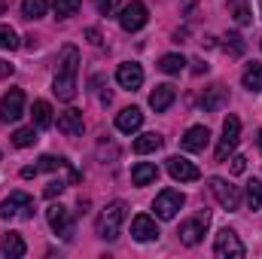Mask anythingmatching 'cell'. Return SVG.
Instances as JSON below:
<instances>
[{
  "mask_svg": "<svg viewBox=\"0 0 262 259\" xmlns=\"http://www.w3.org/2000/svg\"><path fill=\"white\" fill-rule=\"evenodd\" d=\"M146 6L140 3V0H131L128 6L122 9V15H119V25H122V31H128V34H134V31H140L143 25H146Z\"/></svg>",
  "mask_w": 262,
  "mask_h": 259,
  "instance_id": "11",
  "label": "cell"
},
{
  "mask_svg": "<svg viewBox=\"0 0 262 259\" xmlns=\"http://www.w3.org/2000/svg\"><path fill=\"white\" fill-rule=\"evenodd\" d=\"M207 186H210L213 198L220 201V207H226V210H238V204H241V189H238V186H232V183L223 180V177H210Z\"/></svg>",
  "mask_w": 262,
  "mask_h": 259,
  "instance_id": "5",
  "label": "cell"
},
{
  "mask_svg": "<svg viewBox=\"0 0 262 259\" xmlns=\"http://www.w3.org/2000/svg\"><path fill=\"white\" fill-rule=\"evenodd\" d=\"M140 125H143V113H140L137 107H125V110L116 116V128L122 131V134H134Z\"/></svg>",
  "mask_w": 262,
  "mask_h": 259,
  "instance_id": "19",
  "label": "cell"
},
{
  "mask_svg": "<svg viewBox=\"0 0 262 259\" xmlns=\"http://www.w3.org/2000/svg\"><path fill=\"white\" fill-rule=\"evenodd\" d=\"M183 67H186V58H183V55H177V52H171V55H162V58H159V70H162V73H171V76H174V73H180Z\"/></svg>",
  "mask_w": 262,
  "mask_h": 259,
  "instance_id": "25",
  "label": "cell"
},
{
  "mask_svg": "<svg viewBox=\"0 0 262 259\" xmlns=\"http://www.w3.org/2000/svg\"><path fill=\"white\" fill-rule=\"evenodd\" d=\"M85 37H89V43H95V46L101 43V31H98V28H89V31H85Z\"/></svg>",
  "mask_w": 262,
  "mask_h": 259,
  "instance_id": "37",
  "label": "cell"
},
{
  "mask_svg": "<svg viewBox=\"0 0 262 259\" xmlns=\"http://www.w3.org/2000/svg\"><path fill=\"white\" fill-rule=\"evenodd\" d=\"M3 12H6V0H0V15H3Z\"/></svg>",
  "mask_w": 262,
  "mask_h": 259,
  "instance_id": "42",
  "label": "cell"
},
{
  "mask_svg": "<svg viewBox=\"0 0 262 259\" xmlns=\"http://www.w3.org/2000/svg\"><path fill=\"white\" fill-rule=\"evenodd\" d=\"M207 223H210V213H207V210H201L195 220L180 223V241H183L186 247H195L198 241H201V235H204V229H207Z\"/></svg>",
  "mask_w": 262,
  "mask_h": 259,
  "instance_id": "9",
  "label": "cell"
},
{
  "mask_svg": "<svg viewBox=\"0 0 262 259\" xmlns=\"http://www.w3.org/2000/svg\"><path fill=\"white\" fill-rule=\"evenodd\" d=\"M64 192V183L61 180H52L49 186H46V198H55V195H61Z\"/></svg>",
  "mask_w": 262,
  "mask_h": 259,
  "instance_id": "35",
  "label": "cell"
},
{
  "mask_svg": "<svg viewBox=\"0 0 262 259\" xmlns=\"http://www.w3.org/2000/svg\"><path fill=\"white\" fill-rule=\"evenodd\" d=\"M116 82H119L122 89H128V92H137V89L143 85V67L134 64V61L119 64V70H116Z\"/></svg>",
  "mask_w": 262,
  "mask_h": 259,
  "instance_id": "14",
  "label": "cell"
},
{
  "mask_svg": "<svg viewBox=\"0 0 262 259\" xmlns=\"http://www.w3.org/2000/svg\"><path fill=\"white\" fill-rule=\"evenodd\" d=\"M174 98H177V89L168 85V82H162V85H156V89L149 92V107H152L156 113H165V110L174 104Z\"/></svg>",
  "mask_w": 262,
  "mask_h": 259,
  "instance_id": "16",
  "label": "cell"
},
{
  "mask_svg": "<svg viewBox=\"0 0 262 259\" xmlns=\"http://www.w3.org/2000/svg\"><path fill=\"white\" fill-rule=\"evenodd\" d=\"M0 250H3V256H9V259H21L25 256V238L18 235V232H6L3 235V244H0Z\"/></svg>",
  "mask_w": 262,
  "mask_h": 259,
  "instance_id": "20",
  "label": "cell"
},
{
  "mask_svg": "<svg viewBox=\"0 0 262 259\" xmlns=\"http://www.w3.org/2000/svg\"><path fill=\"white\" fill-rule=\"evenodd\" d=\"M52 3H55V15L58 18H70V15H76L82 0H52Z\"/></svg>",
  "mask_w": 262,
  "mask_h": 259,
  "instance_id": "29",
  "label": "cell"
},
{
  "mask_svg": "<svg viewBox=\"0 0 262 259\" xmlns=\"http://www.w3.org/2000/svg\"><path fill=\"white\" fill-rule=\"evenodd\" d=\"M247 207L259 210L262 207V180H250L247 183Z\"/></svg>",
  "mask_w": 262,
  "mask_h": 259,
  "instance_id": "28",
  "label": "cell"
},
{
  "mask_svg": "<svg viewBox=\"0 0 262 259\" xmlns=\"http://www.w3.org/2000/svg\"><path fill=\"white\" fill-rule=\"evenodd\" d=\"M31 116H34V125L37 128H49L52 125V107H49V101H34Z\"/></svg>",
  "mask_w": 262,
  "mask_h": 259,
  "instance_id": "24",
  "label": "cell"
},
{
  "mask_svg": "<svg viewBox=\"0 0 262 259\" xmlns=\"http://www.w3.org/2000/svg\"><path fill=\"white\" fill-rule=\"evenodd\" d=\"M192 73H207V64H201V61H195V67H192Z\"/></svg>",
  "mask_w": 262,
  "mask_h": 259,
  "instance_id": "40",
  "label": "cell"
},
{
  "mask_svg": "<svg viewBox=\"0 0 262 259\" xmlns=\"http://www.w3.org/2000/svg\"><path fill=\"white\" fill-rule=\"evenodd\" d=\"M241 82H244V89L247 92H262V64H247L244 67V76H241Z\"/></svg>",
  "mask_w": 262,
  "mask_h": 259,
  "instance_id": "23",
  "label": "cell"
},
{
  "mask_svg": "<svg viewBox=\"0 0 262 259\" xmlns=\"http://www.w3.org/2000/svg\"><path fill=\"white\" fill-rule=\"evenodd\" d=\"M232 12H235V21L238 25H250V9L244 0H232Z\"/></svg>",
  "mask_w": 262,
  "mask_h": 259,
  "instance_id": "31",
  "label": "cell"
},
{
  "mask_svg": "<svg viewBox=\"0 0 262 259\" xmlns=\"http://www.w3.org/2000/svg\"><path fill=\"white\" fill-rule=\"evenodd\" d=\"M162 143H165V140H162V134H156V131H146V134H140V137L134 140V153L146 156V153H156Z\"/></svg>",
  "mask_w": 262,
  "mask_h": 259,
  "instance_id": "22",
  "label": "cell"
},
{
  "mask_svg": "<svg viewBox=\"0 0 262 259\" xmlns=\"http://www.w3.org/2000/svg\"><path fill=\"white\" fill-rule=\"evenodd\" d=\"M58 168H67V159H55V156H43L37 171H58Z\"/></svg>",
  "mask_w": 262,
  "mask_h": 259,
  "instance_id": "32",
  "label": "cell"
},
{
  "mask_svg": "<svg viewBox=\"0 0 262 259\" xmlns=\"http://www.w3.org/2000/svg\"><path fill=\"white\" fill-rule=\"evenodd\" d=\"M46 220H49V226H52V232H55V235H61L64 241L73 238V220H70V210H67V207L52 204V207L46 210Z\"/></svg>",
  "mask_w": 262,
  "mask_h": 259,
  "instance_id": "10",
  "label": "cell"
},
{
  "mask_svg": "<svg viewBox=\"0 0 262 259\" xmlns=\"http://www.w3.org/2000/svg\"><path fill=\"white\" fill-rule=\"evenodd\" d=\"M125 217H128V204H125V201H110V204L101 210V217H98V235H101L104 241H116V238H119V229H122V223H125Z\"/></svg>",
  "mask_w": 262,
  "mask_h": 259,
  "instance_id": "2",
  "label": "cell"
},
{
  "mask_svg": "<svg viewBox=\"0 0 262 259\" xmlns=\"http://www.w3.org/2000/svg\"><path fill=\"white\" fill-rule=\"evenodd\" d=\"M34 174H37V165H34V168H21V177H25V180L34 177Z\"/></svg>",
  "mask_w": 262,
  "mask_h": 259,
  "instance_id": "39",
  "label": "cell"
},
{
  "mask_svg": "<svg viewBox=\"0 0 262 259\" xmlns=\"http://www.w3.org/2000/svg\"><path fill=\"white\" fill-rule=\"evenodd\" d=\"M223 104H226V89H223V85H213V89H207V92L201 95V110H207V113L220 110Z\"/></svg>",
  "mask_w": 262,
  "mask_h": 259,
  "instance_id": "21",
  "label": "cell"
},
{
  "mask_svg": "<svg viewBox=\"0 0 262 259\" xmlns=\"http://www.w3.org/2000/svg\"><path fill=\"white\" fill-rule=\"evenodd\" d=\"M113 9H116V0H98V12L101 15H110Z\"/></svg>",
  "mask_w": 262,
  "mask_h": 259,
  "instance_id": "36",
  "label": "cell"
},
{
  "mask_svg": "<svg viewBox=\"0 0 262 259\" xmlns=\"http://www.w3.org/2000/svg\"><path fill=\"white\" fill-rule=\"evenodd\" d=\"M3 76H12V64H9V61H0V79H3Z\"/></svg>",
  "mask_w": 262,
  "mask_h": 259,
  "instance_id": "38",
  "label": "cell"
},
{
  "mask_svg": "<svg viewBox=\"0 0 262 259\" xmlns=\"http://www.w3.org/2000/svg\"><path fill=\"white\" fill-rule=\"evenodd\" d=\"M256 143H259V153H262V128H259V134H256Z\"/></svg>",
  "mask_w": 262,
  "mask_h": 259,
  "instance_id": "41",
  "label": "cell"
},
{
  "mask_svg": "<svg viewBox=\"0 0 262 259\" xmlns=\"http://www.w3.org/2000/svg\"><path fill=\"white\" fill-rule=\"evenodd\" d=\"M207 143H210V131L204 128V125H192L183 134V140H180V146L186 153H201V149H207Z\"/></svg>",
  "mask_w": 262,
  "mask_h": 259,
  "instance_id": "15",
  "label": "cell"
},
{
  "mask_svg": "<svg viewBox=\"0 0 262 259\" xmlns=\"http://www.w3.org/2000/svg\"><path fill=\"white\" fill-rule=\"evenodd\" d=\"M159 180V168L152 165V162H137L134 168H131V183L134 186H149V183H156Z\"/></svg>",
  "mask_w": 262,
  "mask_h": 259,
  "instance_id": "18",
  "label": "cell"
},
{
  "mask_svg": "<svg viewBox=\"0 0 262 259\" xmlns=\"http://www.w3.org/2000/svg\"><path fill=\"white\" fill-rule=\"evenodd\" d=\"M183 204H186V195L183 192H177V189H162V192L156 195V201H152V210H156L159 220H174Z\"/></svg>",
  "mask_w": 262,
  "mask_h": 259,
  "instance_id": "4",
  "label": "cell"
},
{
  "mask_svg": "<svg viewBox=\"0 0 262 259\" xmlns=\"http://www.w3.org/2000/svg\"><path fill=\"white\" fill-rule=\"evenodd\" d=\"M0 49H18V37H15V31L9 28V25H0Z\"/></svg>",
  "mask_w": 262,
  "mask_h": 259,
  "instance_id": "30",
  "label": "cell"
},
{
  "mask_svg": "<svg viewBox=\"0 0 262 259\" xmlns=\"http://www.w3.org/2000/svg\"><path fill=\"white\" fill-rule=\"evenodd\" d=\"M213 253L216 259H244V244H241V238L232 232V229H223L220 235H216V241H213Z\"/></svg>",
  "mask_w": 262,
  "mask_h": 259,
  "instance_id": "6",
  "label": "cell"
},
{
  "mask_svg": "<svg viewBox=\"0 0 262 259\" xmlns=\"http://www.w3.org/2000/svg\"><path fill=\"white\" fill-rule=\"evenodd\" d=\"M76 73H79V49L67 43L64 49H61L55 85H52V92H55L61 101H73V98H76Z\"/></svg>",
  "mask_w": 262,
  "mask_h": 259,
  "instance_id": "1",
  "label": "cell"
},
{
  "mask_svg": "<svg viewBox=\"0 0 262 259\" xmlns=\"http://www.w3.org/2000/svg\"><path fill=\"white\" fill-rule=\"evenodd\" d=\"M241 134V119L238 116H226V122H223V140H220V146H216V162H226L232 153H235V146H238V137Z\"/></svg>",
  "mask_w": 262,
  "mask_h": 259,
  "instance_id": "7",
  "label": "cell"
},
{
  "mask_svg": "<svg viewBox=\"0 0 262 259\" xmlns=\"http://www.w3.org/2000/svg\"><path fill=\"white\" fill-rule=\"evenodd\" d=\"M0 217L3 220H31L34 217V198L28 192H12L0 204Z\"/></svg>",
  "mask_w": 262,
  "mask_h": 259,
  "instance_id": "3",
  "label": "cell"
},
{
  "mask_svg": "<svg viewBox=\"0 0 262 259\" xmlns=\"http://www.w3.org/2000/svg\"><path fill=\"white\" fill-rule=\"evenodd\" d=\"M21 116H25V92L9 89L0 101V122H18Z\"/></svg>",
  "mask_w": 262,
  "mask_h": 259,
  "instance_id": "8",
  "label": "cell"
},
{
  "mask_svg": "<svg viewBox=\"0 0 262 259\" xmlns=\"http://www.w3.org/2000/svg\"><path fill=\"white\" fill-rule=\"evenodd\" d=\"M229 162H232V174H244L247 171V159L244 156H232Z\"/></svg>",
  "mask_w": 262,
  "mask_h": 259,
  "instance_id": "34",
  "label": "cell"
},
{
  "mask_svg": "<svg viewBox=\"0 0 262 259\" xmlns=\"http://www.w3.org/2000/svg\"><path fill=\"white\" fill-rule=\"evenodd\" d=\"M49 9V0H21V15L25 18H43Z\"/></svg>",
  "mask_w": 262,
  "mask_h": 259,
  "instance_id": "26",
  "label": "cell"
},
{
  "mask_svg": "<svg viewBox=\"0 0 262 259\" xmlns=\"http://www.w3.org/2000/svg\"><path fill=\"white\" fill-rule=\"evenodd\" d=\"M244 49H247V46H244V40H241L238 34H229V37H226V52H232V55H244Z\"/></svg>",
  "mask_w": 262,
  "mask_h": 259,
  "instance_id": "33",
  "label": "cell"
},
{
  "mask_svg": "<svg viewBox=\"0 0 262 259\" xmlns=\"http://www.w3.org/2000/svg\"><path fill=\"white\" fill-rule=\"evenodd\" d=\"M12 143L18 146V149H28V146H34L37 143V128L31 125V128H18L12 134Z\"/></svg>",
  "mask_w": 262,
  "mask_h": 259,
  "instance_id": "27",
  "label": "cell"
},
{
  "mask_svg": "<svg viewBox=\"0 0 262 259\" xmlns=\"http://www.w3.org/2000/svg\"><path fill=\"white\" fill-rule=\"evenodd\" d=\"M58 131L67 134V137H76V134H82V113L79 110H64V113H58Z\"/></svg>",
  "mask_w": 262,
  "mask_h": 259,
  "instance_id": "17",
  "label": "cell"
},
{
  "mask_svg": "<svg viewBox=\"0 0 262 259\" xmlns=\"http://www.w3.org/2000/svg\"><path fill=\"white\" fill-rule=\"evenodd\" d=\"M168 174L174 180H180V183H192V180L201 177V171H198L189 159H183V156H171L168 159Z\"/></svg>",
  "mask_w": 262,
  "mask_h": 259,
  "instance_id": "12",
  "label": "cell"
},
{
  "mask_svg": "<svg viewBox=\"0 0 262 259\" xmlns=\"http://www.w3.org/2000/svg\"><path fill=\"white\" fill-rule=\"evenodd\" d=\"M131 238H134V241H140V244L156 241V238H159V226H156V220H152V217H146V213L134 217V220H131Z\"/></svg>",
  "mask_w": 262,
  "mask_h": 259,
  "instance_id": "13",
  "label": "cell"
}]
</instances>
